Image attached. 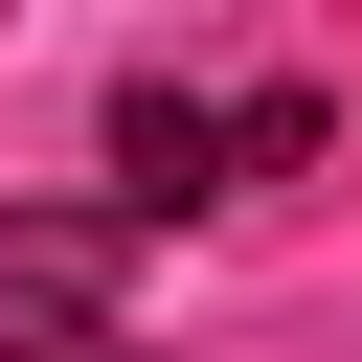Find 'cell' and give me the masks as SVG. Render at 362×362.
<instances>
[{
    "mask_svg": "<svg viewBox=\"0 0 362 362\" xmlns=\"http://www.w3.org/2000/svg\"><path fill=\"white\" fill-rule=\"evenodd\" d=\"M0 362H136V339H0Z\"/></svg>",
    "mask_w": 362,
    "mask_h": 362,
    "instance_id": "3957f363",
    "label": "cell"
},
{
    "mask_svg": "<svg viewBox=\"0 0 362 362\" xmlns=\"http://www.w3.org/2000/svg\"><path fill=\"white\" fill-rule=\"evenodd\" d=\"M113 249H136V204H23V226H0V294L90 339V294H113Z\"/></svg>",
    "mask_w": 362,
    "mask_h": 362,
    "instance_id": "7a4b0ae2",
    "label": "cell"
},
{
    "mask_svg": "<svg viewBox=\"0 0 362 362\" xmlns=\"http://www.w3.org/2000/svg\"><path fill=\"white\" fill-rule=\"evenodd\" d=\"M294 158H317V90H113V204L136 226H181L226 181H294Z\"/></svg>",
    "mask_w": 362,
    "mask_h": 362,
    "instance_id": "6da1fadb",
    "label": "cell"
}]
</instances>
